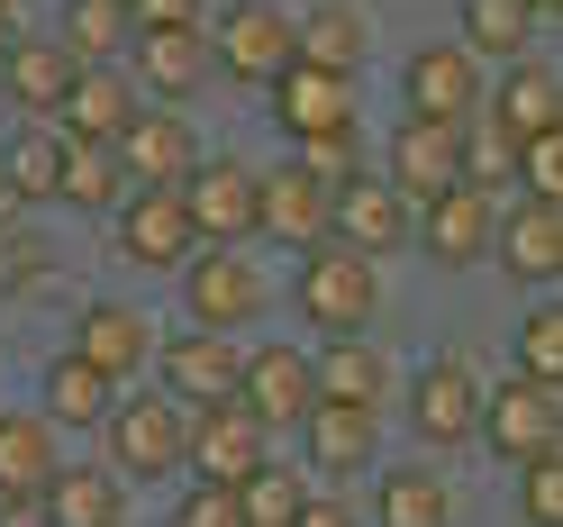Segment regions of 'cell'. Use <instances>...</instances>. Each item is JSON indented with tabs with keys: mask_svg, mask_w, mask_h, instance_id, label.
<instances>
[{
	"mask_svg": "<svg viewBox=\"0 0 563 527\" xmlns=\"http://www.w3.org/2000/svg\"><path fill=\"white\" fill-rule=\"evenodd\" d=\"M554 437H563V392L554 382H527V373H500V382H482V428L473 446L490 454V464H554Z\"/></svg>",
	"mask_w": 563,
	"mask_h": 527,
	"instance_id": "6da1fadb",
	"label": "cell"
},
{
	"mask_svg": "<svg viewBox=\"0 0 563 527\" xmlns=\"http://www.w3.org/2000/svg\"><path fill=\"white\" fill-rule=\"evenodd\" d=\"M264 309H273V283H264V264L245 245H200L183 264V328L245 337V328H264Z\"/></svg>",
	"mask_w": 563,
	"mask_h": 527,
	"instance_id": "7a4b0ae2",
	"label": "cell"
},
{
	"mask_svg": "<svg viewBox=\"0 0 563 527\" xmlns=\"http://www.w3.org/2000/svg\"><path fill=\"white\" fill-rule=\"evenodd\" d=\"M183 428L191 409H173L164 392H119L100 418V464L119 482H183Z\"/></svg>",
	"mask_w": 563,
	"mask_h": 527,
	"instance_id": "3957f363",
	"label": "cell"
},
{
	"mask_svg": "<svg viewBox=\"0 0 563 527\" xmlns=\"http://www.w3.org/2000/svg\"><path fill=\"white\" fill-rule=\"evenodd\" d=\"M291 309H300L319 337H364V328H373V309H382V264L345 255L336 237H328V245H309L300 273H291Z\"/></svg>",
	"mask_w": 563,
	"mask_h": 527,
	"instance_id": "277c9868",
	"label": "cell"
},
{
	"mask_svg": "<svg viewBox=\"0 0 563 527\" xmlns=\"http://www.w3.org/2000/svg\"><path fill=\"white\" fill-rule=\"evenodd\" d=\"M400 409H409V437L428 446V454H464L473 446V428H482V373H473V355H428L409 373V392H400Z\"/></svg>",
	"mask_w": 563,
	"mask_h": 527,
	"instance_id": "5b68a950",
	"label": "cell"
},
{
	"mask_svg": "<svg viewBox=\"0 0 563 527\" xmlns=\"http://www.w3.org/2000/svg\"><path fill=\"white\" fill-rule=\"evenodd\" d=\"M209 74H228L245 91H273L291 74V10H273V0L219 10V28H209Z\"/></svg>",
	"mask_w": 563,
	"mask_h": 527,
	"instance_id": "8992f818",
	"label": "cell"
},
{
	"mask_svg": "<svg viewBox=\"0 0 563 527\" xmlns=\"http://www.w3.org/2000/svg\"><path fill=\"white\" fill-rule=\"evenodd\" d=\"M155 337H164V328H155L136 300H82V309H74V345H64V355L91 364L110 392H128V382H146Z\"/></svg>",
	"mask_w": 563,
	"mask_h": 527,
	"instance_id": "52a82bcc",
	"label": "cell"
},
{
	"mask_svg": "<svg viewBox=\"0 0 563 527\" xmlns=\"http://www.w3.org/2000/svg\"><path fill=\"white\" fill-rule=\"evenodd\" d=\"M482 83H490V74H482L454 37H428V46L400 55V100H409V119L473 128V119H482Z\"/></svg>",
	"mask_w": 563,
	"mask_h": 527,
	"instance_id": "ba28073f",
	"label": "cell"
},
{
	"mask_svg": "<svg viewBox=\"0 0 563 527\" xmlns=\"http://www.w3.org/2000/svg\"><path fill=\"white\" fill-rule=\"evenodd\" d=\"M255 464H273V428L245 400H219V409H191V428H183V473L191 482H219L236 491Z\"/></svg>",
	"mask_w": 563,
	"mask_h": 527,
	"instance_id": "9c48e42d",
	"label": "cell"
},
{
	"mask_svg": "<svg viewBox=\"0 0 563 527\" xmlns=\"http://www.w3.org/2000/svg\"><path fill=\"white\" fill-rule=\"evenodd\" d=\"M273 128H282V146H319V136H364V83H345V74H309V64H291L273 91Z\"/></svg>",
	"mask_w": 563,
	"mask_h": 527,
	"instance_id": "30bf717a",
	"label": "cell"
},
{
	"mask_svg": "<svg viewBox=\"0 0 563 527\" xmlns=\"http://www.w3.org/2000/svg\"><path fill=\"white\" fill-rule=\"evenodd\" d=\"M236 364H245V345L236 337H200V328H173V337H155V392L173 400V409H219V400H236Z\"/></svg>",
	"mask_w": 563,
	"mask_h": 527,
	"instance_id": "8fae6325",
	"label": "cell"
},
{
	"mask_svg": "<svg viewBox=\"0 0 563 527\" xmlns=\"http://www.w3.org/2000/svg\"><path fill=\"white\" fill-rule=\"evenodd\" d=\"M136 100H155V110H183V100L209 91V28H136V46L119 55Z\"/></svg>",
	"mask_w": 563,
	"mask_h": 527,
	"instance_id": "7c38bea8",
	"label": "cell"
},
{
	"mask_svg": "<svg viewBox=\"0 0 563 527\" xmlns=\"http://www.w3.org/2000/svg\"><path fill=\"white\" fill-rule=\"evenodd\" d=\"M490 228H500V200H482V191H437L428 209L409 219V245L428 255L437 273H473V264H490Z\"/></svg>",
	"mask_w": 563,
	"mask_h": 527,
	"instance_id": "4fadbf2b",
	"label": "cell"
},
{
	"mask_svg": "<svg viewBox=\"0 0 563 527\" xmlns=\"http://www.w3.org/2000/svg\"><path fill=\"white\" fill-rule=\"evenodd\" d=\"M183 219L200 245H255V164L236 155H200L183 183Z\"/></svg>",
	"mask_w": 563,
	"mask_h": 527,
	"instance_id": "5bb4252c",
	"label": "cell"
},
{
	"mask_svg": "<svg viewBox=\"0 0 563 527\" xmlns=\"http://www.w3.org/2000/svg\"><path fill=\"white\" fill-rule=\"evenodd\" d=\"M382 183H391L409 209H428L437 191L464 183V128H437V119H400L391 146H382Z\"/></svg>",
	"mask_w": 563,
	"mask_h": 527,
	"instance_id": "9a60e30c",
	"label": "cell"
},
{
	"mask_svg": "<svg viewBox=\"0 0 563 527\" xmlns=\"http://www.w3.org/2000/svg\"><path fill=\"white\" fill-rule=\"evenodd\" d=\"M482 128H500L509 146H527V136H554L563 128V83L545 55H518L500 64V74L482 83Z\"/></svg>",
	"mask_w": 563,
	"mask_h": 527,
	"instance_id": "2e32d148",
	"label": "cell"
},
{
	"mask_svg": "<svg viewBox=\"0 0 563 527\" xmlns=\"http://www.w3.org/2000/svg\"><path fill=\"white\" fill-rule=\"evenodd\" d=\"M236 400L255 409L264 428H300V418L319 409V373H309V345H291V337L255 345V355L236 364Z\"/></svg>",
	"mask_w": 563,
	"mask_h": 527,
	"instance_id": "e0dca14e",
	"label": "cell"
},
{
	"mask_svg": "<svg viewBox=\"0 0 563 527\" xmlns=\"http://www.w3.org/2000/svg\"><path fill=\"white\" fill-rule=\"evenodd\" d=\"M409 219H418V209L382 183V173H355V183L336 191L328 237L345 245V255H364V264H391V255H409Z\"/></svg>",
	"mask_w": 563,
	"mask_h": 527,
	"instance_id": "ac0fdd59",
	"label": "cell"
},
{
	"mask_svg": "<svg viewBox=\"0 0 563 527\" xmlns=\"http://www.w3.org/2000/svg\"><path fill=\"white\" fill-rule=\"evenodd\" d=\"M110 155H119V173H128V191H183L191 164H200V136H191L183 110H136Z\"/></svg>",
	"mask_w": 563,
	"mask_h": 527,
	"instance_id": "d6986e66",
	"label": "cell"
},
{
	"mask_svg": "<svg viewBox=\"0 0 563 527\" xmlns=\"http://www.w3.org/2000/svg\"><path fill=\"white\" fill-rule=\"evenodd\" d=\"M110 228H119V255L128 264H146V273H183L200 255V237L183 219V191H128L110 209Z\"/></svg>",
	"mask_w": 563,
	"mask_h": 527,
	"instance_id": "ffe728a7",
	"label": "cell"
},
{
	"mask_svg": "<svg viewBox=\"0 0 563 527\" xmlns=\"http://www.w3.org/2000/svg\"><path fill=\"white\" fill-rule=\"evenodd\" d=\"M328 219H336V191H319L300 164L255 173V237L291 245V255H309V245H328Z\"/></svg>",
	"mask_w": 563,
	"mask_h": 527,
	"instance_id": "44dd1931",
	"label": "cell"
},
{
	"mask_svg": "<svg viewBox=\"0 0 563 527\" xmlns=\"http://www.w3.org/2000/svg\"><path fill=\"white\" fill-rule=\"evenodd\" d=\"M136 110H146V100H136L128 64H82L74 91H64V110H55V136L64 146H119Z\"/></svg>",
	"mask_w": 563,
	"mask_h": 527,
	"instance_id": "7402d4cb",
	"label": "cell"
},
{
	"mask_svg": "<svg viewBox=\"0 0 563 527\" xmlns=\"http://www.w3.org/2000/svg\"><path fill=\"white\" fill-rule=\"evenodd\" d=\"M291 64L364 83V64H373V10H364V0H319V10H300L291 19Z\"/></svg>",
	"mask_w": 563,
	"mask_h": 527,
	"instance_id": "603a6c76",
	"label": "cell"
},
{
	"mask_svg": "<svg viewBox=\"0 0 563 527\" xmlns=\"http://www.w3.org/2000/svg\"><path fill=\"white\" fill-rule=\"evenodd\" d=\"M490 264H500L509 283H527V292H554V273H563V209L554 200H509L500 228H490Z\"/></svg>",
	"mask_w": 563,
	"mask_h": 527,
	"instance_id": "cb8c5ba5",
	"label": "cell"
},
{
	"mask_svg": "<svg viewBox=\"0 0 563 527\" xmlns=\"http://www.w3.org/2000/svg\"><path fill=\"white\" fill-rule=\"evenodd\" d=\"M382 464V418H364V409H309L300 418V473L309 482H364Z\"/></svg>",
	"mask_w": 563,
	"mask_h": 527,
	"instance_id": "d4e9b609",
	"label": "cell"
},
{
	"mask_svg": "<svg viewBox=\"0 0 563 527\" xmlns=\"http://www.w3.org/2000/svg\"><path fill=\"white\" fill-rule=\"evenodd\" d=\"M309 373H319V409H364V418H382L391 392H400V373H391V355H382L373 337H328L319 355H309Z\"/></svg>",
	"mask_w": 563,
	"mask_h": 527,
	"instance_id": "484cf974",
	"label": "cell"
},
{
	"mask_svg": "<svg viewBox=\"0 0 563 527\" xmlns=\"http://www.w3.org/2000/svg\"><path fill=\"white\" fill-rule=\"evenodd\" d=\"M55 473H64V428H46L37 409H0V501H46Z\"/></svg>",
	"mask_w": 563,
	"mask_h": 527,
	"instance_id": "4316f807",
	"label": "cell"
},
{
	"mask_svg": "<svg viewBox=\"0 0 563 527\" xmlns=\"http://www.w3.org/2000/svg\"><path fill=\"white\" fill-rule=\"evenodd\" d=\"M74 74H82V64L64 55L55 37H19L10 55H0V91H10V110L19 119H46V128L64 110V91H74Z\"/></svg>",
	"mask_w": 563,
	"mask_h": 527,
	"instance_id": "83f0119b",
	"label": "cell"
},
{
	"mask_svg": "<svg viewBox=\"0 0 563 527\" xmlns=\"http://www.w3.org/2000/svg\"><path fill=\"white\" fill-rule=\"evenodd\" d=\"M373 527H454V491L437 464H382L373 473Z\"/></svg>",
	"mask_w": 563,
	"mask_h": 527,
	"instance_id": "f1b7e54d",
	"label": "cell"
},
{
	"mask_svg": "<svg viewBox=\"0 0 563 527\" xmlns=\"http://www.w3.org/2000/svg\"><path fill=\"white\" fill-rule=\"evenodd\" d=\"M537 10H527V0H464V28H454V46H464L482 74L490 64H518V55H537Z\"/></svg>",
	"mask_w": 563,
	"mask_h": 527,
	"instance_id": "f546056e",
	"label": "cell"
},
{
	"mask_svg": "<svg viewBox=\"0 0 563 527\" xmlns=\"http://www.w3.org/2000/svg\"><path fill=\"white\" fill-rule=\"evenodd\" d=\"M46 527H128V482L110 464H64L46 482Z\"/></svg>",
	"mask_w": 563,
	"mask_h": 527,
	"instance_id": "4dcf8cb0",
	"label": "cell"
},
{
	"mask_svg": "<svg viewBox=\"0 0 563 527\" xmlns=\"http://www.w3.org/2000/svg\"><path fill=\"white\" fill-rule=\"evenodd\" d=\"M55 46L74 55V64H119L136 46V19H128V0H64V19H55Z\"/></svg>",
	"mask_w": 563,
	"mask_h": 527,
	"instance_id": "1f68e13d",
	"label": "cell"
},
{
	"mask_svg": "<svg viewBox=\"0 0 563 527\" xmlns=\"http://www.w3.org/2000/svg\"><path fill=\"white\" fill-rule=\"evenodd\" d=\"M110 400H119V392H110L91 364H74V355H55L46 382H37V418H46V428H100Z\"/></svg>",
	"mask_w": 563,
	"mask_h": 527,
	"instance_id": "d6a6232c",
	"label": "cell"
},
{
	"mask_svg": "<svg viewBox=\"0 0 563 527\" xmlns=\"http://www.w3.org/2000/svg\"><path fill=\"white\" fill-rule=\"evenodd\" d=\"M55 183H64V136L46 119H27L10 146H0V191L10 200H55Z\"/></svg>",
	"mask_w": 563,
	"mask_h": 527,
	"instance_id": "836d02e7",
	"label": "cell"
},
{
	"mask_svg": "<svg viewBox=\"0 0 563 527\" xmlns=\"http://www.w3.org/2000/svg\"><path fill=\"white\" fill-rule=\"evenodd\" d=\"M64 209H91V219H110V209L128 200V173L110 146H64V183H55Z\"/></svg>",
	"mask_w": 563,
	"mask_h": 527,
	"instance_id": "e575fe53",
	"label": "cell"
},
{
	"mask_svg": "<svg viewBox=\"0 0 563 527\" xmlns=\"http://www.w3.org/2000/svg\"><path fill=\"white\" fill-rule=\"evenodd\" d=\"M509 337H518V345H509V373L554 382V392H563V309H554V292H537V309H527Z\"/></svg>",
	"mask_w": 563,
	"mask_h": 527,
	"instance_id": "d590c367",
	"label": "cell"
},
{
	"mask_svg": "<svg viewBox=\"0 0 563 527\" xmlns=\"http://www.w3.org/2000/svg\"><path fill=\"white\" fill-rule=\"evenodd\" d=\"M309 491H319V482L291 473V464H255V473L236 482V509H245V527H291Z\"/></svg>",
	"mask_w": 563,
	"mask_h": 527,
	"instance_id": "8d00e7d4",
	"label": "cell"
},
{
	"mask_svg": "<svg viewBox=\"0 0 563 527\" xmlns=\"http://www.w3.org/2000/svg\"><path fill=\"white\" fill-rule=\"evenodd\" d=\"M509 173H518V146H509L500 128H482V119H473V128H464V191L490 200V191H509Z\"/></svg>",
	"mask_w": 563,
	"mask_h": 527,
	"instance_id": "74e56055",
	"label": "cell"
},
{
	"mask_svg": "<svg viewBox=\"0 0 563 527\" xmlns=\"http://www.w3.org/2000/svg\"><path fill=\"white\" fill-rule=\"evenodd\" d=\"M282 164H300L319 191H345V183L364 173V136H319V146H291Z\"/></svg>",
	"mask_w": 563,
	"mask_h": 527,
	"instance_id": "f35d334b",
	"label": "cell"
},
{
	"mask_svg": "<svg viewBox=\"0 0 563 527\" xmlns=\"http://www.w3.org/2000/svg\"><path fill=\"white\" fill-rule=\"evenodd\" d=\"M509 183H518V200H554V191H563V128H554V136H527Z\"/></svg>",
	"mask_w": 563,
	"mask_h": 527,
	"instance_id": "ab89813d",
	"label": "cell"
},
{
	"mask_svg": "<svg viewBox=\"0 0 563 527\" xmlns=\"http://www.w3.org/2000/svg\"><path fill=\"white\" fill-rule=\"evenodd\" d=\"M173 527H245V509H236V491H219V482H191L183 501H173Z\"/></svg>",
	"mask_w": 563,
	"mask_h": 527,
	"instance_id": "60d3db41",
	"label": "cell"
},
{
	"mask_svg": "<svg viewBox=\"0 0 563 527\" xmlns=\"http://www.w3.org/2000/svg\"><path fill=\"white\" fill-rule=\"evenodd\" d=\"M518 518L527 527H563V473L554 464H527L518 473Z\"/></svg>",
	"mask_w": 563,
	"mask_h": 527,
	"instance_id": "b9f144b4",
	"label": "cell"
},
{
	"mask_svg": "<svg viewBox=\"0 0 563 527\" xmlns=\"http://www.w3.org/2000/svg\"><path fill=\"white\" fill-rule=\"evenodd\" d=\"M136 28H209V0H128Z\"/></svg>",
	"mask_w": 563,
	"mask_h": 527,
	"instance_id": "7bdbcfd3",
	"label": "cell"
},
{
	"mask_svg": "<svg viewBox=\"0 0 563 527\" xmlns=\"http://www.w3.org/2000/svg\"><path fill=\"white\" fill-rule=\"evenodd\" d=\"M291 527H364V518H355V501H345V491H309Z\"/></svg>",
	"mask_w": 563,
	"mask_h": 527,
	"instance_id": "ee69618b",
	"label": "cell"
},
{
	"mask_svg": "<svg viewBox=\"0 0 563 527\" xmlns=\"http://www.w3.org/2000/svg\"><path fill=\"white\" fill-rule=\"evenodd\" d=\"M0 527H46V501H0Z\"/></svg>",
	"mask_w": 563,
	"mask_h": 527,
	"instance_id": "f6af8a7d",
	"label": "cell"
},
{
	"mask_svg": "<svg viewBox=\"0 0 563 527\" xmlns=\"http://www.w3.org/2000/svg\"><path fill=\"white\" fill-rule=\"evenodd\" d=\"M19 37H27V19H19V10H10V0H0V55H10V46H19Z\"/></svg>",
	"mask_w": 563,
	"mask_h": 527,
	"instance_id": "bcb514c9",
	"label": "cell"
},
{
	"mask_svg": "<svg viewBox=\"0 0 563 527\" xmlns=\"http://www.w3.org/2000/svg\"><path fill=\"white\" fill-rule=\"evenodd\" d=\"M527 10H537V28H554V10H563V0H527Z\"/></svg>",
	"mask_w": 563,
	"mask_h": 527,
	"instance_id": "7dc6e473",
	"label": "cell"
},
{
	"mask_svg": "<svg viewBox=\"0 0 563 527\" xmlns=\"http://www.w3.org/2000/svg\"><path fill=\"white\" fill-rule=\"evenodd\" d=\"M10 10H19V0H10Z\"/></svg>",
	"mask_w": 563,
	"mask_h": 527,
	"instance_id": "c3c4849f",
	"label": "cell"
},
{
	"mask_svg": "<svg viewBox=\"0 0 563 527\" xmlns=\"http://www.w3.org/2000/svg\"><path fill=\"white\" fill-rule=\"evenodd\" d=\"M0 409H10V400H0Z\"/></svg>",
	"mask_w": 563,
	"mask_h": 527,
	"instance_id": "681fc988",
	"label": "cell"
}]
</instances>
